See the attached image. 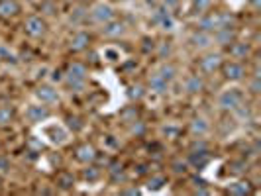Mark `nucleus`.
Here are the masks:
<instances>
[{"instance_id":"nucleus-38","label":"nucleus","mask_w":261,"mask_h":196,"mask_svg":"<svg viewBox=\"0 0 261 196\" xmlns=\"http://www.w3.org/2000/svg\"><path fill=\"white\" fill-rule=\"evenodd\" d=\"M0 61H6V63H16V55L12 51H8L6 47H0Z\"/></svg>"},{"instance_id":"nucleus-9","label":"nucleus","mask_w":261,"mask_h":196,"mask_svg":"<svg viewBox=\"0 0 261 196\" xmlns=\"http://www.w3.org/2000/svg\"><path fill=\"white\" fill-rule=\"evenodd\" d=\"M49 116H51L49 106H45V104H32V106H28V110H26V120L30 124L45 122Z\"/></svg>"},{"instance_id":"nucleus-19","label":"nucleus","mask_w":261,"mask_h":196,"mask_svg":"<svg viewBox=\"0 0 261 196\" xmlns=\"http://www.w3.org/2000/svg\"><path fill=\"white\" fill-rule=\"evenodd\" d=\"M20 14V4L16 0H0V18L10 20Z\"/></svg>"},{"instance_id":"nucleus-34","label":"nucleus","mask_w":261,"mask_h":196,"mask_svg":"<svg viewBox=\"0 0 261 196\" xmlns=\"http://www.w3.org/2000/svg\"><path fill=\"white\" fill-rule=\"evenodd\" d=\"M67 126H69L73 131H81L83 128H85L83 120H81L79 116H67Z\"/></svg>"},{"instance_id":"nucleus-22","label":"nucleus","mask_w":261,"mask_h":196,"mask_svg":"<svg viewBox=\"0 0 261 196\" xmlns=\"http://www.w3.org/2000/svg\"><path fill=\"white\" fill-rule=\"evenodd\" d=\"M226 192L232 196H246V194H251L253 192V188H251V184L248 181H238V183H232L228 188H226Z\"/></svg>"},{"instance_id":"nucleus-25","label":"nucleus","mask_w":261,"mask_h":196,"mask_svg":"<svg viewBox=\"0 0 261 196\" xmlns=\"http://www.w3.org/2000/svg\"><path fill=\"white\" fill-rule=\"evenodd\" d=\"M220 27H236V16L232 12H218V30Z\"/></svg>"},{"instance_id":"nucleus-15","label":"nucleus","mask_w":261,"mask_h":196,"mask_svg":"<svg viewBox=\"0 0 261 196\" xmlns=\"http://www.w3.org/2000/svg\"><path fill=\"white\" fill-rule=\"evenodd\" d=\"M89 45H91V36L87 32H77L69 41V49L73 53L85 51V49H89Z\"/></svg>"},{"instance_id":"nucleus-4","label":"nucleus","mask_w":261,"mask_h":196,"mask_svg":"<svg viewBox=\"0 0 261 196\" xmlns=\"http://www.w3.org/2000/svg\"><path fill=\"white\" fill-rule=\"evenodd\" d=\"M151 22L161 27L163 32H173L175 30V18H173L171 10H167L165 6H157L151 12Z\"/></svg>"},{"instance_id":"nucleus-10","label":"nucleus","mask_w":261,"mask_h":196,"mask_svg":"<svg viewBox=\"0 0 261 196\" xmlns=\"http://www.w3.org/2000/svg\"><path fill=\"white\" fill-rule=\"evenodd\" d=\"M126 32H128V27H126V22H122V20H110V22L102 24V36L108 39H120Z\"/></svg>"},{"instance_id":"nucleus-43","label":"nucleus","mask_w":261,"mask_h":196,"mask_svg":"<svg viewBox=\"0 0 261 196\" xmlns=\"http://www.w3.org/2000/svg\"><path fill=\"white\" fill-rule=\"evenodd\" d=\"M161 2V6H165L167 10H175L179 4H181V0H159Z\"/></svg>"},{"instance_id":"nucleus-18","label":"nucleus","mask_w":261,"mask_h":196,"mask_svg":"<svg viewBox=\"0 0 261 196\" xmlns=\"http://www.w3.org/2000/svg\"><path fill=\"white\" fill-rule=\"evenodd\" d=\"M187 163H189V167H193V169H196V171L204 169L210 163V153L208 151H191Z\"/></svg>"},{"instance_id":"nucleus-45","label":"nucleus","mask_w":261,"mask_h":196,"mask_svg":"<svg viewBox=\"0 0 261 196\" xmlns=\"http://www.w3.org/2000/svg\"><path fill=\"white\" fill-rule=\"evenodd\" d=\"M249 6H251V10H253V12H259L261 0H249Z\"/></svg>"},{"instance_id":"nucleus-14","label":"nucleus","mask_w":261,"mask_h":196,"mask_svg":"<svg viewBox=\"0 0 261 196\" xmlns=\"http://www.w3.org/2000/svg\"><path fill=\"white\" fill-rule=\"evenodd\" d=\"M212 38H214V43H216V45L228 47L230 43L236 41V30L234 27H220V30H216V32L212 34Z\"/></svg>"},{"instance_id":"nucleus-13","label":"nucleus","mask_w":261,"mask_h":196,"mask_svg":"<svg viewBox=\"0 0 261 196\" xmlns=\"http://www.w3.org/2000/svg\"><path fill=\"white\" fill-rule=\"evenodd\" d=\"M228 53L236 61H244V59H248L249 53H251V45H249L248 41H238L236 39L234 43L228 45Z\"/></svg>"},{"instance_id":"nucleus-37","label":"nucleus","mask_w":261,"mask_h":196,"mask_svg":"<svg viewBox=\"0 0 261 196\" xmlns=\"http://www.w3.org/2000/svg\"><path fill=\"white\" fill-rule=\"evenodd\" d=\"M191 151H208V144L202 137H196L195 142L191 144Z\"/></svg>"},{"instance_id":"nucleus-3","label":"nucleus","mask_w":261,"mask_h":196,"mask_svg":"<svg viewBox=\"0 0 261 196\" xmlns=\"http://www.w3.org/2000/svg\"><path fill=\"white\" fill-rule=\"evenodd\" d=\"M224 59L220 53H204L202 57H200V61H198V69H200V73L202 75H214V73H218L220 71V67H222Z\"/></svg>"},{"instance_id":"nucleus-31","label":"nucleus","mask_w":261,"mask_h":196,"mask_svg":"<svg viewBox=\"0 0 261 196\" xmlns=\"http://www.w3.org/2000/svg\"><path fill=\"white\" fill-rule=\"evenodd\" d=\"M144 94L145 92L142 85H132L130 89H128V98H130V100H142Z\"/></svg>"},{"instance_id":"nucleus-21","label":"nucleus","mask_w":261,"mask_h":196,"mask_svg":"<svg viewBox=\"0 0 261 196\" xmlns=\"http://www.w3.org/2000/svg\"><path fill=\"white\" fill-rule=\"evenodd\" d=\"M189 130H191V133H193L195 137H204V135L208 133V130H210V124L204 120V118L198 116V118H195V120L191 122V128H189Z\"/></svg>"},{"instance_id":"nucleus-17","label":"nucleus","mask_w":261,"mask_h":196,"mask_svg":"<svg viewBox=\"0 0 261 196\" xmlns=\"http://www.w3.org/2000/svg\"><path fill=\"white\" fill-rule=\"evenodd\" d=\"M147 89L153 94H165V92L169 91V82L155 71V73H151V77L147 80Z\"/></svg>"},{"instance_id":"nucleus-23","label":"nucleus","mask_w":261,"mask_h":196,"mask_svg":"<svg viewBox=\"0 0 261 196\" xmlns=\"http://www.w3.org/2000/svg\"><path fill=\"white\" fill-rule=\"evenodd\" d=\"M89 18V8H85V6H77L71 16H69V22L73 24V26H77V24H83L85 20Z\"/></svg>"},{"instance_id":"nucleus-30","label":"nucleus","mask_w":261,"mask_h":196,"mask_svg":"<svg viewBox=\"0 0 261 196\" xmlns=\"http://www.w3.org/2000/svg\"><path fill=\"white\" fill-rule=\"evenodd\" d=\"M108 173H110V179H112L114 183H118V181H124V167H122V165L112 163V165H110V169H108Z\"/></svg>"},{"instance_id":"nucleus-42","label":"nucleus","mask_w":261,"mask_h":196,"mask_svg":"<svg viewBox=\"0 0 261 196\" xmlns=\"http://www.w3.org/2000/svg\"><path fill=\"white\" fill-rule=\"evenodd\" d=\"M122 118H124L128 124H132L134 120H138V112H136V108H130V110H126V112L122 114Z\"/></svg>"},{"instance_id":"nucleus-11","label":"nucleus","mask_w":261,"mask_h":196,"mask_svg":"<svg viewBox=\"0 0 261 196\" xmlns=\"http://www.w3.org/2000/svg\"><path fill=\"white\" fill-rule=\"evenodd\" d=\"M36 96L41 104L45 106H53V104H59V92L55 91L53 87L49 85H41L36 89Z\"/></svg>"},{"instance_id":"nucleus-46","label":"nucleus","mask_w":261,"mask_h":196,"mask_svg":"<svg viewBox=\"0 0 261 196\" xmlns=\"http://www.w3.org/2000/svg\"><path fill=\"white\" fill-rule=\"evenodd\" d=\"M122 194H140V190L138 188H126V190H120Z\"/></svg>"},{"instance_id":"nucleus-7","label":"nucleus","mask_w":261,"mask_h":196,"mask_svg":"<svg viewBox=\"0 0 261 196\" xmlns=\"http://www.w3.org/2000/svg\"><path fill=\"white\" fill-rule=\"evenodd\" d=\"M220 71H222V77L226 78V80H234V82L242 80V78L248 75V71H246L244 63H242V61H236V59L234 61H226V63H222Z\"/></svg>"},{"instance_id":"nucleus-27","label":"nucleus","mask_w":261,"mask_h":196,"mask_svg":"<svg viewBox=\"0 0 261 196\" xmlns=\"http://www.w3.org/2000/svg\"><path fill=\"white\" fill-rule=\"evenodd\" d=\"M210 4H212V0H193L191 2V12L195 16H200V14H204L208 10Z\"/></svg>"},{"instance_id":"nucleus-39","label":"nucleus","mask_w":261,"mask_h":196,"mask_svg":"<svg viewBox=\"0 0 261 196\" xmlns=\"http://www.w3.org/2000/svg\"><path fill=\"white\" fill-rule=\"evenodd\" d=\"M261 91V82H259V77L257 75H253V78H251V82H249V92L253 94V96H257Z\"/></svg>"},{"instance_id":"nucleus-20","label":"nucleus","mask_w":261,"mask_h":196,"mask_svg":"<svg viewBox=\"0 0 261 196\" xmlns=\"http://www.w3.org/2000/svg\"><path fill=\"white\" fill-rule=\"evenodd\" d=\"M96 157H98V153H96V149L91 144H83L77 147V159L81 163H87L89 165L92 161H96Z\"/></svg>"},{"instance_id":"nucleus-29","label":"nucleus","mask_w":261,"mask_h":196,"mask_svg":"<svg viewBox=\"0 0 261 196\" xmlns=\"http://www.w3.org/2000/svg\"><path fill=\"white\" fill-rule=\"evenodd\" d=\"M73 184H75V179H73V175H69V173H63V175L57 177V186L63 188V190H71Z\"/></svg>"},{"instance_id":"nucleus-33","label":"nucleus","mask_w":261,"mask_h":196,"mask_svg":"<svg viewBox=\"0 0 261 196\" xmlns=\"http://www.w3.org/2000/svg\"><path fill=\"white\" fill-rule=\"evenodd\" d=\"M83 177L89 181V183H92V181H96V179H100V169L98 167H89V169H85L83 171Z\"/></svg>"},{"instance_id":"nucleus-28","label":"nucleus","mask_w":261,"mask_h":196,"mask_svg":"<svg viewBox=\"0 0 261 196\" xmlns=\"http://www.w3.org/2000/svg\"><path fill=\"white\" fill-rule=\"evenodd\" d=\"M14 120V110L10 106H0V126H10Z\"/></svg>"},{"instance_id":"nucleus-35","label":"nucleus","mask_w":261,"mask_h":196,"mask_svg":"<svg viewBox=\"0 0 261 196\" xmlns=\"http://www.w3.org/2000/svg\"><path fill=\"white\" fill-rule=\"evenodd\" d=\"M39 12L47 14V16H55V12H57V6L53 4L51 0H45V2H41V4H39Z\"/></svg>"},{"instance_id":"nucleus-44","label":"nucleus","mask_w":261,"mask_h":196,"mask_svg":"<svg viewBox=\"0 0 261 196\" xmlns=\"http://www.w3.org/2000/svg\"><path fill=\"white\" fill-rule=\"evenodd\" d=\"M105 57H108V61H118V51H114V49H106L105 51Z\"/></svg>"},{"instance_id":"nucleus-16","label":"nucleus","mask_w":261,"mask_h":196,"mask_svg":"<svg viewBox=\"0 0 261 196\" xmlns=\"http://www.w3.org/2000/svg\"><path fill=\"white\" fill-rule=\"evenodd\" d=\"M185 91L189 94H200L204 91V75H198V73L189 75L185 78Z\"/></svg>"},{"instance_id":"nucleus-49","label":"nucleus","mask_w":261,"mask_h":196,"mask_svg":"<svg viewBox=\"0 0 261 196\" xmlns=\"http://www.w3.org/2000/svg\"><path fill=\"white\" fill-rule=\"evenodd\" d=\"M69 2H85V0H69Z\"/></svg>"},{"instance_id":"nucleus-8","label":"nucleus","mask_w":261,"mask_h":196,"mask_svg":"<svg viewBox=\"0 0 261 196\" xmlns=\"http://www.w3.org/2000/svg\"><path fill=\"white\" fill-rule=\"evenodd\" d=\"M189 43H191V47L196 49V51H204V49H208V47L214 45V38H212V34H208V32L196 30L195 34L189 38Z\"/></svg>"},{"instance_id":"nucleus-12","label":"nucleus","mask_w":261,"mask_h":196,"mask_svg":"<svg viewBox=\"0 0 261 196\" xmlns=\"http://www.w3.org/2000/svg\"><path fill=\"white\" fill-rule=\"evenodd\" d=\"M196 30L214 34V32L218 30V12L200 14V16H198V22H196Z\"/></svg>"},{"instance_id":"nucleus-47","label":"nucleus","mask_w":261,"mask_h":196,"mask_svg":"<svg viewBox=\"0 0 261 196\" xmlns=\"http://www.w3.org/2000/svg\"><path fill=\"white\" fill-rule=\"evenodd\" d=\"M53 80H57V82H59V80H63V77H61V71H53Z\"/></svg>"},{"instance_id":"nucleus-40","label":"nucleus","mask_w":261,"mask_h":196,"mask_svg":"<svg viewBox=\"0 0 261 196\" xmlns=\"http://www.w3.org/2000/svg\"><path fill=\"white\" fill-rule=\"evenodd\" d=\"M157 55H159V59H167L171 55V43H159V51H157Z\"/></svg>"},{"instance_id":"nucleus-41","label":"nucleus","mask_w":261,"mask_h":196,"mask_svg":"<svg viewBox=\"0 0 261 196\" xmlns=\"http://www.w3.org/2000/svg\"><path fill=\"white\" fill-rule=\"evenodd\" d=\"M179 128H177V126H165V128H163V135H167V137H169V139H175V137H177V135H179Z\"/></svg>"},{"instance_id":"nucleus-1","label":"nucleus","mask_w":261,"mask_h":196,"mask_svg":"<svg viewBox=\"0 0 261 196\" xmlns=\"http://www.w3.org/2000/svg\"><path fill=\"white\" fill-rule=\"evenodd\" d=\"M85 80H87V67L83 63H71L65 73V85L71 89V92L83 91Z\"/></svg>"},{"instance_id":"nucleus-5","label":"nucleus","mask_w":261,"mask_h":196,"mask_svg":"<svg viewBox=\"0 0 261 196\" xmlns=\"http://www.w3.org/2000/svg\"><path fill=\"white\" fill-rule=\"evenodd\" d=\"M24 32H26L28 38H43L47 34V22L41 16H30L26 20V24H24Z\"/></svg>"},{"instance_id":"nucleus-6","label":"nucleus","mask_w":261,"mask_h":196,"mask_svg":"<svg viewBox=\"0 0 261 196\" xmlns=\"http://www.w3.org/2000/svg\"><path fill=\"white\" fill-rule=\"evenodd\" d=\"M89 16H91V20L94 24H106V22H110V20H114V8L110 6V4H106V2H98V4H94L91 10H89Z\"/></svg>"},{"instance_id":"nucleus-36","label":"nucleus","mask_w":261,"mask_h":196,"mask_svg":"<svg viewBox=\"0 0 261 196\" xmlns=\"http://www.w3.org/2000/svg\"><path fill=\"white\" fill-rule=\"evenodd\" d=\"M130 131L136 135V137H142L145 133V126H144V122H140V120H134L132 122V128H130Z\"/></svg>"},{"instance_id":"nucleus-2","label":"nucleus","mask_w":261,"mask_h":196,"mask_svg":"<svg viewBox=\"0 0 261 196\" xmlns=\"http://www.w3.org/2000/svg\"><path fill=\"white\" fill-rule=\"evenodd\" d=\"M242 102H244V92L240 89H228L218 96V106L224 112H234Z\"/></svg>"},{"instance_id":"nucleus-24","label":"nucleus","mask_w":261,"mask_h":196,"mask_svg":"<svg viewBox=\"0 0 261 196\" xmlns=\"http://www.w3.org/2000/svg\"><path fill=\"white\" fill-rule=\"evenodd\" d=\"M157 73L161 75V77L165 78L167 82H171L173 78L177 77V67L175 65H171V63H163V65L157 69Z\"/></svg>"},{"instance_id":"nucleus-26","label":"nucleus","mask_w":261,"mask_h":196,"mask_svg":"<svg viewBox=\"0 0 261 196\" xmlns=\"http://www.w3.org/2000/svg\"><path fill=\"white\" fill-rule=\"evenodd\" d=\"M163 184H167V177L165 175H151L147 179V188L149 190H159V188H163Z\"/></svg>"},{"instance_id":"nucleus-32","label":"nucleus","mask_w":261,"mask_h":196,"mask_svg":"<svg viewBox=\"0 0 261 196\" xmlns=\"http://www.w3.org/2000/svg\"><path fill=\"white\" fill-rule=\"evenodd\" d=\"M171 169H173L175 175H185V173L189 171V163H187V161H181V159H177V161L171 163Z\"/></svg>"},{"instance_id":"nucleus-48","label":"nucleus","mask_w":261,"mask_h":196,"mask_svg":"<svg viewBox=\"0 0 261 196\" xmlns=\"http://www.w3.org/2000/svg\"><path fill=\"white\" fill-rule=\"evenodd\" d=\"M6 167H8V161L0 157V171H4V169H6Z\"/></svg>"}]
</instances>
